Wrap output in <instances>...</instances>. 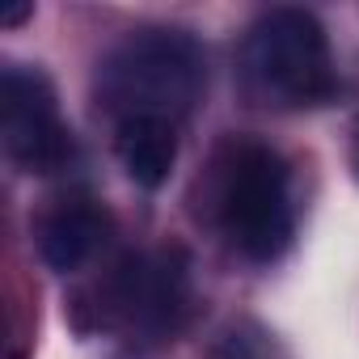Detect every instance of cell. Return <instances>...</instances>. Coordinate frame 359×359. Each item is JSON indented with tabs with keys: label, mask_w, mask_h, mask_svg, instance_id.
Returning <instances> with one entry per match:
<instances>
[{
	"label": "cell",
	"mask_w": 359,
	"mask_h": 359,
	"mask_svg": "<svg viewBox=\"0 0 359 359\" xmlns=\"http://www.w3.org/2000/svg\"><path fill=\"white\" fill-rule=\"evenodd\" d=\"M102 241H106V216L89 199L60 203L55 212H47L39 220V254L60 275L81 271L102 250Z\"/></svg>",
	"instance_id": "8992f818"
},
{
	"label": "cell",
	"mask_w": 359,
	"mask_h": 359,
	"mask_svg": "<svg viewBox=\"0 0 359 359\" xmlns=\"http://www.w3.org/2000/svg\"><path fill=\"white\" fill-rule=\"evenodd\" d=\"M241 85L254 106L313 110L334 102L338 72L330 39L309 9H266L241 43Z\"/></svg>",
	"instance_id": "3957f363"
},
{
	"label": "cell",
	"mask_w": 359,
	"mask_h": 359,
	"mask_svg": "<svg viewBox=\"0 0 359 359\" xmlns=\"http://www.w3.org/2000/svg\"><path fill=\"white\" fill-rule=\"evenodd\" d=\"M208 85V64L187 30L144 26L118 39L97 64V106L106 118L135 123H182Z\"/></svg>",
	"instance_id": "7a4b0ae2"
},
{
	"label": "cell",
	"mask_w": 359,
	"mask_h": 359,
	"mask_svg": "<svg viewBox=\"0 0 359 359\" xmlns=\"http://www.w3.org/2000/svg\"><path fill=\"white\" fill-rule=\"evenodd\" d=\"M114 304L118 313L148 330L165 334L177 330L191 309V275L177 254H152V258H127L114 279Z\"/></svg>",
	"instance_id": "5b68a950"
},
{
	"label": "cell",
	"mask_w": 359,
	"mask_h": 359,
	"mask_svg": "<svg viewBox=\"0 0 359 359\" xmlns=\"http://www.w3.org/2000/svg\"><path fill=\"white\" fill-rule=\"evenodd\" d=\"M203 212L245 262H275L292 233V177L262 140H224L203 177Z\"/></svg>",
	"instance_id": "6da1fadb"
},
{
	"label": "cell",
	"mask_w": 359,
	"mask_h": 359,
	"mask_svg": "<svg viewBox=\"0 0 359 359\" xmlns=\"http://www.w3.org/2000/svg\"><path fill=\"white\" fill-rule=\"evenodd\" d=\"M0 140L26 173H60L72 161V131L60 118L51 81L39 68L9 64L0 76Z\"/></svg>",
	"instance_id": "277c9868"
},
{
	"label": "cell",
	"mask_w": 359,
	"mask_h": 359,
	"mask_svg": "<svg viewBox=\"0 0 359 359\" xmlns=\"http://www.w3.org/2000/svg\"><path fill=\"white\" fill-rule=\"evenodd\" d=\"M208 359H266V342L254 325H229L212 338Z\"/></svg>",
	"instance_id": "ba28073f"
},
{
	"label": "cell",
	"mask_w": 359,
	"mask_h": 359,
	"mask_svg": "<svg viewBox=\"0 0 359 359\" xmlns=\"http://www.w3.org/2000/svg\"><path fill=\"white\" fill-rule=\"evenodd\" d=\"M34 13V5H18V9H5V13H0V22H5V26H18V22H26Z\"/></svg>",
	"instance_id": "9c48e42d"
},
{
	"label": "cell",
	"mask_w": 359,
	"mask_h": 359,
	"mask_svg": "<svg viewBox=\"0 0 359 359\" xmlns=\"http://www.w3.org/2000/svg\"><path fill=\"white\" fill-rule=\"evenodd\" d=\"M114 152H118V165L127 169V177L135 187L156 191L177 161V127L152 123V118L118 123L114 127Z\"/></svg>",
	"instance_id": "52a82bcc"
}]
</instances>
